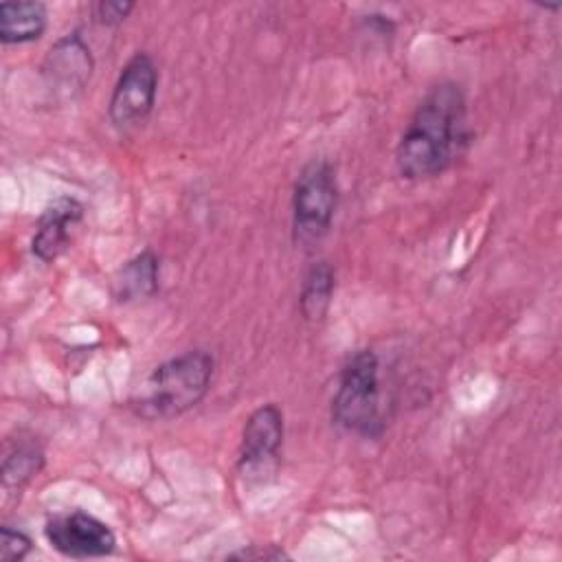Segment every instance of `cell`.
Returning a JSON list of instances; mask_svg holds the SVG:
<instances>
[{
    "mask_svg": "<svg viewBox=\"0 0 562 562\" xmlns=\"http://www.w3.org/2000/svg\"><path fill=\"white\" fill-rule=\"evenodd\" d=\"M468 145V108L452 81L432 86L415 108L395 149L402 178L424 180L443 173Z\"/></svg>",
    "mask_w": 562,
    "mask_h": 562,
    "instance_id": "cell-1",
    "label": "cell"
},
{
    "mask_svg": "<svg viewBox=\"0 0 562 562\" xmlns=\"http://www.w3.org/2000/svg\"><path fill=\"white\" fill-rule=\"evenodd\" d=\"M215 371V358L206 349H189L160 362L138 386L132 408L143 419H171L206 395Z\"/></svg>",
    "mask_w": 562,
    "mask_h": 562,
    "instance_id": "cell-2",
    "label": "cell"
},
{
    "mask_svg": "<svg viewBox=\"0 0 562 562\" xmlns=\"http://www.w3.org/2000/svg\"><path fill=\"white\" fill-rule=\"evenodd\" d=\"M380 404V360L371 349H360L340 369L331 422L345 432L375 439L384 430Z\"/></svg>",
    "mask_w": 562,
    "mask_h": 562,
    "instance_id": "cell-3",
    "label": "cell"
},
{
    "mask_svg": "<svg viewBox=\"0 0 562 562\" xmlns=\"http://www.w3.org/2000/svg\"><path fill=\"white\" fill-rule=\"evenodd\" d=\"M338 204L334 165L327 158L310 160L292 189V235L301 246L318 244L331 228Z\"/></svg>",
    "mask_w": 562,
    "mask_h": 562,
    "instance_id": "cell-4",
    "label": "cell"
},
{
    "mask_svg": "<svg viewBox=\"0 0 562 562\" xmlns=\"http://www.w3.org/2000/svg\"><path fill=\"white\" fill-rule=\"evenodd\" d=\"M156 94L158 68L147 53L138 50L121 68L119 79L112 88V97L108 103L110 121L121 130L143 123L156 105Z\"/></svg>",
    "mask_w": 562,
    "mask_h": 562,
    "instance_id": "cell-5",
    "label": "cell"
},
{
    "mask_svg": "<svg viewBox=\"0 0 562 562\" xmlns=\"http://www.w3.org/2000/svg\"><path fill=\"white\" fill-rule=\"evenodd\" d=\"M44 536L57 553L75 560L103 558L116 549V536L110 525L79 509L50 518Z\"/></svg>",
    "mask_w": 562,
    "mask_h": 562,
    "instance_id": "cell-6",
    "label": "cell"
},
{
    "mask_svg": "<svg viewBox=\"0 0 562 562\" xmlns=\"http://www.w3.org/2000/svg\"><path fill=\"white\" fill-rule=\"evenodd\" d=\"M283 432H285L283 411L274 402L257 406L248 415L241 430L239 461H237L239 470L250 474L272 463L283 443Z\"/></svg>",
    "mask_w": 562,
    "mask_h": 562,
    "instance_id": "cell-7",
    "label": "cell"
},
{
    "mask_svg": "<svg viewBox=\"0 0 562 562\" xmlns=\"http://www.w3.org/2000/svg\"><path fill=\"white\" fill-rule=\"evenodd\" d=\"M83 217V206L79 200L70 195L55 198L42 213L35 235L31 239V252L44 261L50 263L57 257L66 252V248L72 241V231Z\"/></svg>",
    "mask_w": 562,
    "mask_h": 562,
    "instance_id": "cell-8",
    "label": "cell"
},
{
    "mask_svg": "<svg viewBox=\"0 0 562 562\" xmlns=\"http://www.w3.org/2000/svg\"><path fill=\"white\" fill-rule=\"evenodd\" d=\"M92 68L94 59L90 55V48L77 31L57 40L50 46L42 66L48 83L55 86V90H64L70 94L75 90H81L90 81Z\"/></svg>",
    "mask_w": 562,
    "mask_h": 562,
    "instance_id": "cell-9",
    "label": "cell"
},
{
    "mask_svg": "<svg viewBox=\"0 0 562 562\" xmlns=\"http://www.w3.org/2000/svg\"><path fill=\"white\" fill-rule=\"evenodd\" d=\"M160 259L154 250H143L127 259L114 277V296L119 303H132L149 299L158 292Z\"/></svg>",
    "mask_w": 562,
    "mask_h": 562,
    "instance_id": "cell-10",
    "label": "cell"
},
{
    "mask_svg": "<svg viewBox=\"0 0 562 562\" xmlns=\"http://www.w3.org/2000/svg\"><path fill=\"white\" fill-rule=\"evenodd\" d=\"M48 13L42 2L18 0L0 4V42L29 44L44 35Z\"/></svg>",
    "mask_w": 562,
    "mask_h": 562,
    "instance_id": "cell-11",
    "label": "cell"
},
{
    "mask_svg": "<svg viewBox=\"0 0 562 562\" xmlns=\"http://www.w3.org/2000/svg\"><path fill=\"white\" fill-rule=\"evenodd\" d=\"M334 290H336V272L331 263L327 261L312 263L301 283V294H299L301 316L312 323L323 321L329 312Z\"/></svg>",
    "mask_w": 562,
    "mask_h": 562,
    "instance_id": "cell-12",
    "label": "cell"
},
{
    "mask_svg": "<svg viewBox=\"0 0 562 562\" xmlns=\"http://www.w3.org/2000/svg\"><path fill=\"white\" fill-rule=\"evenodd\" d=\"M44 465V452L35 443H20L2 461V485L9 490H22Z\"/></svg>",
    "mask_w": 562,
    "mask_h": 562,
    "instance_id": "cell-13",
    "label": "cell"
},
{
    "mask_svg": "<svg viewBox=\"0 0 562 562\" xmlns=\"http://www.w3.org/2000/svg\"><path fill=\"white\" fill-rule=\"evenodd\" d=\"M33 549V540L11 525H2L0 529V560L2 562H20Z\"/></svg>",
    "mask_w": 562,
    "mask_h": 562,
    "instance_id": "cell-14",
    "label": "cell"
},
{
    "mask_svg": "<svg viewBox=\"0 0 562 562\" xmlns=\"http://www.w3.org/2000/svg\"><path fill=\"white\" fill-rule=\"evenodd\" d=\"M134 9V2H112V0H101L92 4L94 20L103 26H119Z\"/></svg>",
    "mask_w": 562,
    "mask_h": 562,
    "instance_id": "cell-15",
    "label": "cell"
},
{
    "mask_svg": "<svg viewBox=\"0 0 562 562\" xmlns=\"http://www.w3.org/2000/svg\"><path fill=\"white\" fill-rule=\"evenodd\" d=\"M228 558H239V560H250V558H263V560H279V558H288L283 553V549H274L270 544V549H259V551H235L228 553Z\"/></svg>",
    "mask_w": 562,
    "mask_h": 562,
    "instance_id": "cell-16",
    "label": "cell"
}]
</instances>
